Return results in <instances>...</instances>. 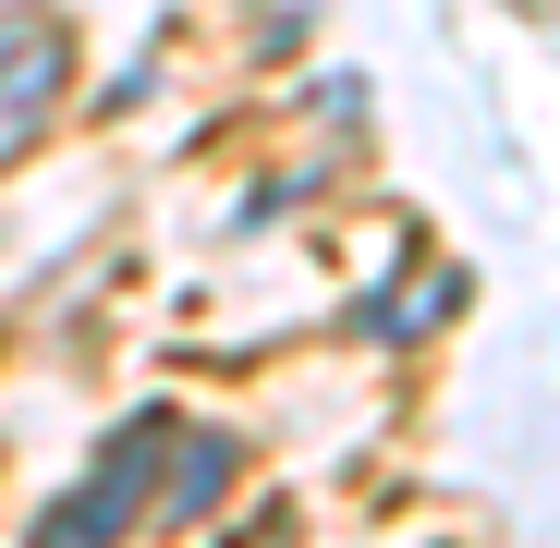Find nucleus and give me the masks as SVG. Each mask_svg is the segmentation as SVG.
Segmentation results:
<instances>
[{"label": "nucleus", "mask_w": 560, "mask_h": 548, "mask_svg": "<svg viewBox=\"0 0 560 548\" xmlns=\"http://www.w3.org/2000/svg\"><path fill=\"white\" fill-rule=\"evenodd\" d=\"M171 403H147V415H122L110 439H98V464H85L49 512H37V536L25 548H122L147 512H159V451H171Z\"/></svg>", "instance_id": "nucleus-1"}, {"label": "nucleus", "mask_w": 560, "mask_h": 548, "mask_svg": "<svg viewBox=\"0 0 560 548\" xmlns=\"http://www.w3.org/2000/svg\"><path fill=\"white\" fill-rule=\"evenodd\" d=\"M61 98H73V25L13 13V25H0V159H13Z\"/></svg>", "instance_id": "nucleus-2"}, {"label": "nucleus", "mask_w": 560, "mask_h": 548, "mask_svg": "<svg viewBox=\"0 0 560 548\" xmlns=\"http://www.w3.org/2000/svg\"><path fill=\"white\" fill-rule=\"evenodd\" d=\"M232 488H244V439L183 415V427H171V451H159V512H171V524H208Z\"/></svg>", "instance_id": "nucleus-3"}, {"label": "nucleus", "mask_w": 560, "mask_h": 548, "mask_svg": "<svg viewBox=\"0 0 560 548\" xmlns=\"http://www.w3.org/2000/svg\"><path fill=\"white\" fill-rule=\"evenodd\" d=\"M220 548H293V524L268 512V524H244V536H220Z\"/></svg>", "instance_id": "nucleus-4"}]
</instances>
